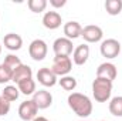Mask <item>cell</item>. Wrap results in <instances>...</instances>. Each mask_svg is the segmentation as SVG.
<instances>
[{
	"mask_svg": "<svg viewBox=\"0 0 122 121\" xmlns=\"http://www.w3.org/2000/svg\"><path fill=\"white\" fill-rule=\"evenodd\" d=\"M61 88H64L65 91H74L77 87V80L72 76H64L61 77V80H58Z\"/></svg>",
	"mask_w": 122,
	"mask_h": 121,
	"instance_id": "21",
	"label": "cell"
},
{
	"mask_svg": "<svg viewBox=\"0 0 122 121\" xmlns=\"http://www.w3.org/2000/svg\"><path fill=\"white\" fill-rule=\"evenodd\" d=\"M90 57V46L88 44H80L72 51V60L77 66H84Z\"/></svg>",
	"mask_w": 122,
	"mask_h": 121,
	"instance_id": "13",
	"label": "cell"
},
{
	"mask_svg": "<svg viewBox=\"0 0 122 121\" xmlns=\"http://www.w3.org/2000/svg\"><path fill=\"white\" fill-rule=\"evenodd\" d=\"M105 10L111 16H118L122 11V0H107Z\"/></svg>",
	"mask_w": 122,
	"mask_h": 121,
	"instance_id": "18",
	"label": "cell"
},
{
	"mask_svg": "<svg viewBox=\"0 0 122 121\" xmlns=\"http://www.w3.org/2000/svg\"><path fill=\"white\" fill-rule=\"evenodd\" d=\"M33 121H50L48 118H46V117H36Z\"/></svg>",
	"mask_w": 122,
	"mask_h": 121,
	"instance_id": "27",
	"label": "cell"
},
{
	"mask_svg": "<svg viewBox=\"0 0 122 121\" xmlns=\"http://www.w3.org/2000/svg\"><path fill=\"white\" fill-rule=\"evenodd\" d=\"M109 113L115 117H122V95H117L109 101Z\"/></svg>",
	"mask_w": 122,
	"mask_h": 121,
	"instance_id": "19",
	"label": "cell"
},
{
	"mask_svg": "<svg viewBox=\"0 0 122 121\" xmlns=\"http://www.w3.org/2000/svg\"><path fill=\"white\" fill-rule=\"evenodd\" d=\"M3 64L4 66H7L10 70H16L20 64H23L21 63V60H20V57H17L16 54H7L6 56V59H4V61H3Z\"/></svg>",
	"mask_w": 122,
	"mask_h": 121,
	"instance_id": "23",
	"label": "cell"
},
{
	"mask_svg": "<svg viewBox=\"0 0 122 121\" xmlns=\"http://www.w3.org/2000/svg\"><path fill=\"white\" fill-rule=\"evenodd\" d=\"M99 51L105 59H115L121 53V43L115 38H107L101 43Z\"/></svg>",
	"mask_w": 122,
	"mask_h": 121,
	"instance_id": "4",
	"label": "cell"
},
{
	"mask_svg": "<svg viewBox=\"0 0 122 121\" xmlns=\"http://www.w3.org/2000/svg\"><path fill=\"white\" fill-rule=\"evenodd\" d=\"M27 6L33 13H41L47 7V0H29Z\"/></svg>",
	"mask_w": 122,
	"mask_h": 121,
	"instance_id": "22",
	"label": "cell"
},
{
	"mask_svg": "<svg viewBox=\"0 0 122 121\" xmlns=\"http://www.w3.org/2000/svg\"><path fill=\"white\" fill-rule=\"evenodd\" d=\"M102 121H105V120H102Z\"/></svg>",
	"mask_w": 122,
	"mask_h": 121,
	"instance_id": "30",
	"label": "cell"
},
{
	"mask_svg": "<svg viewBox=\"0 0 122 121\" xmlns=\"http://www.w3.org/2000/svg\"><path fill=\"white\" fill-rule=\"evenodd\" d=\"M47 51H48V47H47V43L41 38H36L33 40L29 46V54L34 61H41L46 59L47 56Z\"/></svg>",
	"mask_w": 122,
	"mask_h": 121,
	"instance_id": "5",
	"label": "cell"
},
{
	"mask_svg": "<svg viewBox=\"0 0 122 121\" xmlns=\"http://www.w3.org/2000/svg\"><path fill=\"white\" fill-rule=\"evenodd\" d=\"M33 78V70H31L30 66L27 64H20L14 71H13V80L16 84H19L20 81H24V80H29Z\"/></svg>",
	"mask_w": 122,
	"mask_h": 121,
	"instance_id": "15",
	"label": "cell"
},
{
	"mask_svg": "<svg viewBox=\"0 0 122 121\" xmlns=\"http://www.w3.org/2000/svg\"><path fill=\"white\" fill-rule=\"evenodd\" d=\"M68 107L82 120L92 114V103L88 95L81 93H71L67 98Z\"/></svg>",
	"mask_w": 122,
	"mask_h": 121,
	"instance_id": "1",
	"label": "cell"
},
{
	"mask_svg": "<svg viewBox=\"0 0 122 121\" xmlns=\"http://www.w3.org/2000/svg\"><path fill=\"white\" fill-rule=\"evenodd\" d=\"M19 95H20V91H19V88H17L16 86H6L4 90H3V93H1V97H3L4 100H7L9 103L16 101V100L19 98Z\"/></svg>",
	"mask_w": 122,
	"mask_h": 121,
	"instance_id": "20",
	"label": "cell"
},
{
	"mask_svg": "<svg viewBox=\"0 0 122 121\" xmlns=\"http://www.w3.org/2000/svg\"><path fill=\"white\" fill-rule=\"evenodd\" d=\"M17 88L21 94L24 95H31L36 93V81L33 78H29V80H24V81H20L17 84Z\"/></svg>",
	"mask_w": 122,
	"mask_h": 121,
	"instance_id": "17",
	"label": "cell"
},
{
	"mask_svg": "<svg viewBox=\"0 0 122 121\" xmlns=\"http://www.w3.org/2000/svg\"><path fill=\"white\" fill-rule=\"evenodd\" d=\"M37 113H38V108L33 100L23 101L19 107V117L23 121H33L37 117Z\"/></svg>",
	"mask_w": 122,
	"mask_h": 121,
	"instance_id": "6",
	"label": "cell"
},
{
	"mask_svg": "<svg viewBox=\"0 0 122 121\" xmlns=\"http://www.w3.org/2000/svg\"><path fill=\"white\" fill-rule=\"evenodd\" d=\"M50 4L56 9H60V7L67 4V0H50Z\"/></svg>",
	"mask_w": 122,
	"mask_h": 121,
	"instance_id": "26",
	"label": "cell"
},
{
	"mask_svg": "<svg viewBox=\"0 0 122 121\" xmlns=\"http://www.w3.org/2000/svg\"><path fill=\"white\" fill-rule=\"evenodd\" d=\"M0 53H1V44H0Z\"/></svg>",
	"mask_w": 122,
	"mask_h": 121,
	"instance_id": "28",
	"label": "cell"
},
{
	"mask_svg": "<svg viewBox=\"0 0 122 121\" xmlns=\"http://www.w3.org/2000/svg\"><path fill=\"white\" fill-rule=\"evenodd\" d=\"M80 121H87V120H80Z\"/></svg>",
	"mask_w": 122,
	"mask_h": 121,
	"instance_id": "29",
	"label": "cell"
},
{
	"mask_svg": "<svg viewBox=\"0 0 122 121\" xmlns=\"http://www.w3.org/2000/svg\"><path fill=\"white\" fill-rule=\"evenodd\" d=\"M11 80H13V70H10L4 64H0V84H6Z\"/></svg>",
	"mask_w": 122,
	"mask_h": 121,
	"instance_id": "24",
	"label": "cell"
},
{
	"mask_svg": "<svg viewBox=\"0 0 122 121\" xmlns=\"http://www.w3.org/2000/svg\"><path fill=\"white\" fill-rule=\"evenodd\" d=\"M117 76H118V70H117L115 64H112V63L105 61V63L99 64L97 68V77H99V78H107L109 81H114L117 78Z\"/></svg>",
	"mask_w": 122,
	"mask_h": 121,
	"instance_id": "10",
	"label": "cell"
},
{
	"mask_svg": "<svg viewBox=\"0 0 122 121\" xmlns=\"http://www.w3.org/2000/svg\"><path fill=\"white\" fill-rule=\"evenodd\" d=\"M3 43H4V47H6L7 50H10V51H17V50H20L21 46H23V38H21L19 34H16V33H9V34L4 36Z\"/></svg>",
	"mask_w": 122,
	"mask_h": 121,
	"instance_id": "14",
	"label": "cell"
},
{
	"mask_svg": "<svg viewBox=\"0 0 122 121\" xmlns=\"http://www.w3.org/2000/svg\"><path fill=\"white\" fill-rule=\"evenodd\" d=\"M53 50H54L56 56H67V57H70V54L74 51L72 40H70L67 37H58L53 43Z\"/></svg>",
	"mask_w": 122,
	"mask_h": 121,
	"instance_id": "7",
	"label": "cell"
},
{
	"mask_svg": "<svg viewBox=\"0 0 122 121\" xmlns=\"http://www.w3.org/2000/svg\"><path fill=\"white\" fill-rule=\"evenodd\" d=\"M62 23V19H61V14L58 11H46L44 16H43V26L48 30H56L58 29Z\"/></svg>",
	"mask_w": 122,
	"mask_h": 121,
	"instance_id": "12",
	"label": "cell"
},
{
	"mask_svg": "<svg viewBox=\"0 0 122 121\" xmlns=\"http://www.w3.org/2000/svg\"><path fill=\"white\" fill-rule=\"evenodd\" d=\"M9 111H10V103L0 95V117L9 114Z\"/></svg>",
	"mask_w": 122,
	"mask_h": 121,
	"instance_id": "25",
	"label": "cell"
},
{
	"mask_svg": "<svg viewBox=\"0 0 122 121\" xmlns=\"http://www.w3.org/2000/svg\"><path fill=\"white\" fill-rule=\"evenodd\" d=\"M81 37L87 41V43H98L102 40L104 37V31L99 26H95V24H88L85 27H82V33H81Z\"/></svg>",
	"mask_w": 122,
	"mask_h": 121,
	"instance_id": "8",
	"label": "cell"
},
{
	"mask_svg": "<svg viewBox=\"0 0 122 121\" xmlns=\"http://www.w3.org/2000/svg\"><path fill=\"white\" fill-rule=\"evenodd\" d=\"M33 101L38 110H46L53 104V95L47 90H38L33 94Z\"/></svg>",
	"mask_w": 122,
	"mask_h": 121,
	"instance_id": "9",
	"label": "cell"
},
{
	"mask_svg": "<svg viewBox=\"0 0 122 121\" xmlns=\"http://www.w3.org/2000/svg\"><path fill=\"white\" fill-rule=\"evenodd\" d=\"M112 94V81L107 78L95 77L92 81V95L98 103H107Z\"/></svg>",
	"mask_w": 122,
	"mask_h": 121,
	"instance_id": "2",
	"label": "cell"
},
{
	"mask_svg": "<svg viewBox=\"0 0 122 121\" xmlns=\"http://www.w3.org/2000/svg\"><path fill=\"white\" fill-rule=\"evenodd\" d=\"M81 33H82V26L78 22H68L64 24V34L70 40L81 37Z\"/></svg>",
	"mask_w": 122,
	"mask_h": 121,
	"instance_id": "16",
	"label": "cell"
},
{
	"mask_svg": "<svg viewBox=\"0 0 122 121\" xmlns=\"http://www.w3.org/2000/svg\"><path fill=\"white\" fill-rule=\"evenodd\" d=\"M37 80L44 87H53L57 84V76L48 67H43L37 71Z\"/></svg>",
	"mask_w": 122,
	"mask_h": 121,
	"instance_id": "11",
	"label": "cell"
},
{
	"mask_svg": "<svg viewBox=\"0 0 122 121\" xmlns=\"http://www.w3.org/2000/svg\"><path fill=\"white\" fill-rule=\"evenodd\" d=\"M72 68V61L70 57L67 56H56L53 64H51V71L58 77H64V76H68V73L71 71Z\"/></svg>",
	"mask_w": 122,
	"mask_h": 121,
	"instance_id": "3",
	"label": "cell"
}]
</instances>
